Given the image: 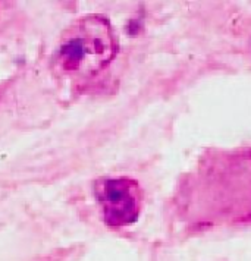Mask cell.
<instances>
[{"instance_id":"6da1fadb","label":"cell","mask_w":251,"mask_h":261,"mask_svg":"<svg viewBox=\"0 0 251 261\" xmlns=\"http://www.w3.org/2000/svg\"><path fill=\"white\" fill-rule=\"evenodd\" d=\"M118 53V38L102 15H87L65 30L52 58L59 76L87 80L103 71Z\"/></svg>"},{"instance_id":"7a4b0ae2","label":"cell","mask_w":251,"mask_h":261,"mask_svg":"<svg viewBox=\"0 0 251 261\" xmlns=\"http://www.w3.org/2000/svg\"><path fill=\"white\" fill-rule=\"evenodd\" d=\"M106 225L112 227L132 225L141 212V188L130 178H110L97 188Z\"/></svg>"}]
</instances>
